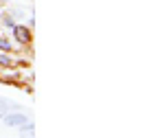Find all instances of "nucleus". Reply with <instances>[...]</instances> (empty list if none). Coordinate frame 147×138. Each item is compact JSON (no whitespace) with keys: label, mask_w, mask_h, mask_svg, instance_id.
Returning <instances> with one entry per match:
<instances>
[{"label":"nucleus","mask_w":147,"mask_h":138,"mask_svg":"<svg viewBox=\"0 0 147 138\" xmlns=\"http://www.w3.org/2000/svg\"><path fill=\"white\" fill-rule=\"evenodd\" d=\"M9 31H11V35H13V40H16V44H20V46H31V42H33V29H31V26L16 22Z\"/></svg>","instance_id":"f257e3e1"},{"label":"nucleus","mask_w":147,"mask_h":138,"mask_svg":"<svg viewBox=\"0 0 147 138\" xmlns=\"http://www.w3.org/2000/svg\"><path fill=\"white\" fill-rule=\"evenodd\" d=\"M29 120V114H26V110H9V112H5V116H2V125L5 127H11V129H16V127H20L22 123H26Z\"/></svg>","instance_id":"f03ea898"},{"label":"nucleus","mask_w":147,"mask_h":138,"mask_svg":"<svg viewBox=\"0 0 147 138\" xmlns=\"http://www.w3.org/2000/svg\"><path fill=\"white\" fill-rule=\"evenodd\" d=\"M16 134H18V136H35V123L29 118L26 123H22L20 127H16Z\"/></svg>","instance_id":"7ed1b4c3"},{"label":"nucleus","mask_w":147,"mask_h":138,"mask_svg":"<svg viewBox=\"0 0 147 138\" xmlns=\"http://www.w3.org/2000/svg\"><path fill=\"white\" fill-rule=\"evenodd\" d=\"M0 50H2V53H13V50H16V44H11V40H7V37L0 35Z\"/></svg>","instance_id":"20e7f679"},{"label":"nucleus","mask_w":147,"mask_h":138,"mask_svg":"<svg viewBox=\"0 0 147 138\" xmlns=\"http://www.w3.org/2000/svg\"><path fill=\"white\" fill-rule=\"evenodd\" d=\"M16 61H13V57H11V53H2L0 50V68H5V66H13Z\"/></svg>","instance_id":"39448f33"},{"label":"nucleus","mask_w":147,"mask_h":138,"mask_svg":"<svg viewBox=\"0 0 147 138\" xmlns=\"http://www.w3.org/2000/svg\"><path fill=\"white\" fill-rule=\"evenodd\" d=\"M9 15H11L13 20H16V22H20V20H22V15H24V11H22V9H20V7H11V9H9Z\"/></svg>","instance_id":"423d86ee"},{"label":"nucleus","mask_w":147,"mask_h":138,"mask_svg":"<svg viewBox=\"0 0 147 138\" xmlns=\"http://www.w3.org/2000/svg\"><path fill=\"white\" fill-rule=\"evenodd\" d=\"M0 22H2V24H5V26H7V29H11V26H13V24H16V20H13L11 18V15H9V13H2V15H0Z\"/></svg>","instance_id":"0eeeda50"},{"label":"nucleus","mask_w":147,"mask_h":138,"mask_svg":"<svg viewBox=\"0 0 147 138\" xmlns=\"http://www.w3.org/2000/svg\"><path fill=\"white\" fill-rule=\"evenodd\" d=\"M26 26H31V29L35 26V13H33V15H31V18H29V24H26Z\"/></svg>","instance_id":"6e6552de"}]
</instances>
